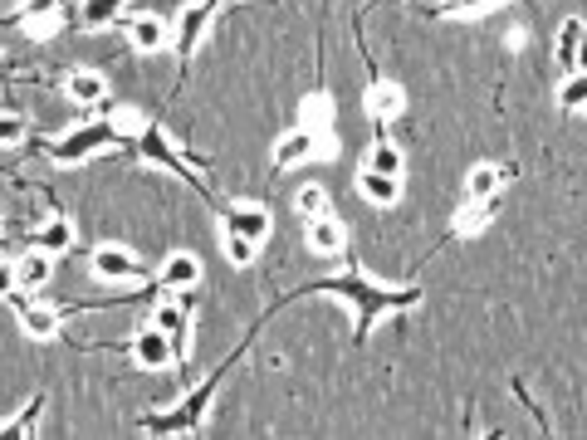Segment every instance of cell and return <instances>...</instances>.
<instances>
[{"instance_id":"cell-26","label":"cell","mask_w":587,"mask_h":440,"mask_svg":"<svg viewBox=\"0 0 587 440\" xmlns=\"http://www.w3.org/2000/svg\"><path fill=\"white\" fill-rule=\"evenodd\" d=\"M583 103H587V79H583V69H578V74H568V84L558 88V108L563 113H578Z\"/></svg>"},{"instance_id":"cell-4","label":"cell","mask_w":587,"mask_h":440,"mask_svg":"<svg viewBox=\"0 0 587 440\" xmlns=\"http://www.w3.org/2000/svg\"><path fill=\"white\" fill-rule=\"evenodd\" d=\"M221 10V0H196V5H186L177 20V35H172V44H177L181 59H191V49H196V40L206 35V25H211V15Z\"/></svg>"},{"instance_id":"cell-19","label":"cell","mask_w":587,"mask_h":440,"mask_svg":"<svg viewBox=\"0 0 587 440\" xmlns=\"http://www.w3.org/2000/svg\"><path fill=\"white\" fill-rule=\"evenodd\" d=\"M362 196L367 201H377V206H392L397 196H402V176H382V172H362L358 176Z\"/></svg>"},{"instance_id":"cell-28","label":"cell","mask_w":587,"mask_h":440,"mask_svg":"<svg viewBox=\"0 0 587 440\" xmlns=\"http://www.w3.org/2000/svg\"><path fill=\"white\" fill-rule=\"evenodd\" d=\"M40 406H45V401H30V406H25V411H20V416H15V421L5 426V431H0V436H5V440H15V436H30V426L40 421Z\"/></svg>"},{"instance_id":"cell-14","label":"cell","mask_w":587,"mask_h":440,"mask_svg":"<svg viewBox=\"0 0 587 440\" xmlns=\"http://www.w3.org/2000/svg\"><path fill=\"white\" fill-rule=\"evenodd\" d=\"M162 284H167V289H196V284H201V260L186 255V250H177L172 260L162 264Z\"/></svg>"},{"instance_id":"cell-22","label":"cell","mask_w":587,"mask_h":440,"mask_svg":"<svg viewBox=\"0 0 587 440\" xmlns=\"http://www.w3.org/2000/svg\"><path fill=\"white\" fill-rule=\"evenodd\" d=\"M123 5H128V0H84V5H79V15H84V25L103 30V25H113V20L123 15Z\"/></svg>"},{"instance_id":"cell-20","label":"cell","mask_w":587,"mask_h":440,"mask_svg":"<svg viewBox=\"0 0 587 440\" xmlns=\"http://www.w3.org/2000/svg\"><path fill=\"white\" fill-rule=\"evenodd\" d=\"M152 328H162L172 338V348L181 352V343H186V304H157L152 308Z\"/></svg>"},{"instance_id":"cell-23","label":"cell","mask_w":587,"mask_h":440,"mask_svg":"<svg viewBox=\"0 0 587 440\" xmlns=\"http://www.w3.org/2000/svg\"><path fill=\"white\" fill-rule=\"evenodd\" d=\"M362 172H382V176H402V152L392 147V142H377L372 152H367V167Z\"/></svg>"},{"instance_id":"cell-9","label":"cell","mask_w":587,"mask_h":440,"mask_svg":"<svg viewBox=\"0 0 587 440\" xmlns=\"http://www.w3.org/2000/svg\"><path fill=\"white\" fill-rule=\"evenodd\" d=\"M343 240H348V230H343V220L333 216V211L309 220V250H314V255H338Z\"/></svg>"},{"instance_id":"cell-11","label":"cell","mask_w":587,"mask_h":440,"mask_svg":"<svg viewBox=\"0 0 587 440\" xmlns=\"http://www.w3.org/2000/svg\"><path fill=\"white\" fill-rule=\"evenodd\" d=\"M553 54H558V64H563L568 74H578V69H583V20H578V15H568V20H563V30H558V49H553Z\"/></svg>"},{"instance_id":"cell-27","label":"cell","mask_w":587,"mask_h":440,"mask_svg":"<svg viewBox=\"0 0 587 440\" xmlns=\"http://www.w3.org/2000/svg\"><path fill=\"white\" fill-rule=\"evenodd\" d=\"M255 250H260L255 240H245V235H230V230H226V260L230 264H240V269H245V264H255Z\"/></svg>"},{"instance_id":"cell-18","label":"cell","mask_w":587,"mask_h":440,"mask_svg":"<svg viewBox=\"0 0 587 440\" xmlns=\"http://www.w3.org/2000/svg\"><path fill=\"white\" fill-rule=\"evenodd\" d=\"M20 328H25L30 338H54V333H59V308L25 304V308H20Z\"/></svg>"},{"instance_id":"cell-8","label":"cell","mask_w":587,"mask_h":440,"mask_svg":"<svg viewBox=\"0 0 587 440\" xmlns=\"http://www.w3.org/2000/svg\"><path fill=\"white\" fill-rule=\"evenodd\" d=\"M226 230L230 235H245V240H265L270 235V211H260V206H230L226 211Z\"/></svg>"},{"instance_id":"cell-21","label":"cell","mask_w":587,"mask_h":440,"mask_svg":"<svg viewBox=\"0 0 587 440\" xmlns=\"http://www.w3.org/2000/svg\"><path fill=\"white\" fill-rule=\"evenodd\" d=\"M74 245V225L69 220H49L40 225V235H35V250H45V255H64Z\"/></svg>"},{"instance_id":"cell-15","label":"cell","mask_w":587,"mask_h":440,"mask_svg":"<svg viewBox=\"0 0 587 440\" xmlns=\"http://www.w3.org/2000/svg\"><path fill=\"white\" fill-rule=\"evenodd\" d=\"M137 152H142L147 162H162V167H172L177 176H196V172H186L177 157H172V147H167V132H162V128H142V137H137Z\"/></svg>"},{"instance_id":"cell-2","label":"cell","mask_w":587,"mask_h":440,"mask_svg":"<svg viewBox=\"0 0 587 440\" xmlns=\"http://www.w3.org/2000/svg\"><path fill=\"white\" fill-rule=\"evenodd\" d=\"M113 142H123V128L118 123H89V128H74L64 142H54V162H84L93 152H103V147H113Z\"/></svg>"},{"instance_id":"cell-31","label":"cell","mask_w":587,"mask_h":440,"mask_svg":"<svg viewBox=\"0 0 587 440\" xmlns=\"http://www.w3.org/2000/svg\"><path fill=\"white\" fill-rule=\"evenodd\" d=\"M20 284H15V264H0V299H10Z\"/></svg>"},{"instance_id":"cell-13","label":"cell","mask_w":587,"mask_h":440,"mask_svg":"<svg viewBox=\"0 0 587 440\" xmlns=\"http://www.w3.org/2000/svg\"><path fill=\"white\" fill-rule=\"evenodd\" d=\"M64 93H69L79 108H93V103H103L108 79H103V74H93V69H74V74H69V84H64Z\"/></svg>"},{"instance_id":"cell-1","label":"cell","mask_w":587,"mask_h":440,"mask_svg":"<svg viewBox=\"0 0 587 440\" xmlns=\"http://www.w3.org/2000/svg\"><path fill=\"white\" fill-rule=\"evenodd\" d=\"M318 289H328V294H343V299H353L358 304V338H367V328L382 318V313H392V308H411L421 304V289H377V284H367L358 274H338V279H323Z\"/></svg>"},{"instance_id":"cell-30","label":"cell","mask_w":587,"mask_h":440,"mask_svg":"<svg viewBox=\"0 0 587 440\" xmlns=\"http://www.w3.org/2000/svg\"><path fill=\"white\" fill-rule=\"evenodd\" d=\"M20 137H25V123L5 113V118H0V142H20Z\"/></svg>"},{"instance_id":"cell-12","label":"cell","mask_w":587,"mask_h":440,"mask_svg":"<svg viewBox=\"0 0 587 440\" xmlns=\"http://www.w3.org/2000/svg\"><path fill=\"white\" fill-rule=\"evenodd\" d=\"M407 108V93L397 84H387V79H377V84L367 88V113L377 118V123H387V118H397Z\"/></svg>"},{"instance_id":"cell-10","label":"cell","mask_w":587,"mask_h":440,"mask_svg":"<svg viewBox=\"0 0 587 440\" xmlns=\"http://www.w3.org/2000/svg\"><path fill=\"white\" fill-rule=\"evenodd\" d=\"M128 40H133L142 54H152V49H167V40H172V25H167L162 15H137L133 25H128Z\"/></svg>"},{"instance_id":"cell-5","label":"cell","mask_w":587,"mask_h":440,"mask_svg":"<svg viewBox=\"0 0 587 440\" xmlns=\"http://www.w3.org/2000/svg\"><path fill=\"white\" fill-rule=\"evenodd\" d=\"M133 357H137V367H147V372H162V367H172L177 362V348H172V338L162 333V328H142L133 338Z\"/></svg>"},{"instance_id":"cell-7","label":"cell","mask_w":587,"mask_h":440,"mask_svg":"<svg viewBox=\"0 0 587 440\" xmlns=\"http://www.w3.org/2000/svg\"><path fill=\"white\" fill-rule=\"evenodd\" d=\"M318 147H323V142H318L314 132H289V137H279V142H274V167H279V172H284V167H299V162H309V157H314Z\"/></svg>"},{"instance_id":"cell-29","label":"cell","mask_w":587,"mask_h":440,"mask_svg":"<svg viewBox=\"0 0 587 440\" xmlns=\"http://www.w3.org/2000/svg\"><path fill=\"white\" fill-rule=\"evenodd\" d=\"M495 0H446L441 15H470V10H490Z\"/></svg>"},{"instance_id":"cell-24","label":"cell","mask_w":587,"mask_h":440,"mask_svg":"<svg viewBox=\"0 0 587 440\" xmlns=\"http://www.w3.org/2000/svg\"><path fill=\"white\" fill-rule=\"evenodd\" d=\"M294 211H299L304 220L328 216V191H323V186H304V191L294 196Z\"/></svg>"},{"instance_id":"cell-3","label":"cell","mask_w":587,"mask_h":440,"mask_svg":"<svg viewBox=\"0 0 587 440\" xmlns=\"http://www.w3.org/2000/svg\"><path fill=\"white\" fill-rule=\"evenodd\" d=\"M89 264H93V274L108 279V284H137V279H142V264H137L133 250H123V245H98Z\"/></svg>"},{"instance_id":"cell-6","label":"cell","mask_w":587,"mask_h":440,"mask_svg":"<svg viewBox=\"0 0 587 440\" xmlns=\"http://www.w3.org/2000/svg\"><path fill=\"white\" fill-rule=\"evenodd\" d=\"M514 181V167H495V162H480L475 172L465 176V201H485V196H495L499 186H509Z\"/></svg>"},{"instance_id":"cell-16","label":"cell","mask_w":587,"mask_h":440,"mask_svg":"<svg viewBox=\"0 0 587 440\" xmlns=\"http://www.w3.org/2000/svg\"><path fill=\"white\" fill-rule=\"evenodd\" d=\"M49 274H54V255H45V250H30V255L15 260V284L20 289H40Z\"/></svg>"},{"instance_id":"cell-25","label":"cell","mask_w":587,"mask_h":440,"mask_svg":"<svg viewBox=\"0 0 587 440\" xmlns=\"http://www.w3.org/2000/svg\"><path fill=\"white\" fill-rule=\"evenodd\" d=\"M59 10H64V0H25V5L15 10V20H30V25H49V20H59Z\"/></svg>"},{"instance_id":"cell-17","label":"cell","mask_w":587,"mask_h":440,"mask_svg":"<svg viewBox=\"0 0 587 440\" xmlns=\"http://www.w3.org/2000/svg\"><path fill=\"white\" fill-rule=\"evenodd\" d=\"M495 211H499L495 196H485V201H465V211L455 216L451 230H455V235H480V230H485V225L495 220Z\"/></svg>"}]
</instances>
